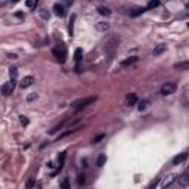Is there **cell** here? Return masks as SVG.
Instances as JSON below:
<instances>
[{"mask_svg":"<svg viewBox=\"0 0 189 189\" xmlns=\"http://www.w3.org/2000/svg\"><path fill=\"white\" fill-rule=\"evenodd\" d=\"M118 44H120V39L117 37V36H114V37H111L108 42H107V44H105V53H107V56H112L114 55V52H115V49L118 47Z\"/></svg>","mask_w":189,"mask_h":189,"instance_id":"obj_2","label":"cell"},{"mask_svg":"<svg viewBox=\"0 0 189 189\" xmlns=\"http://www.w3.org/2000/svg\"><path fill=\"white\" fill-rule=\"evenodd\" d=\"M96 101H98V96H87V98H81V99L74 101V102L71 104V107H72L74 110H83V108L89 107L90 104L96 102Z\"/></svg>","mask_w":189,"mask_h":189,"instance_id":"obj_1","label":"cell"},{"mask_svg":"<svg viewBox=\"0 0 189 189\" xmlns=\"http://www.w3.org/2000/svg\"><path fill=\"white\" fill-rule=\"evenodd\" d=\"M139 61V58L137 56H130V58H127V59H124V61H121V67L123 68H126V67H130V65H133V64H136Z\"/></svg>","mask_w":189,"mask_h":189,"instance_id":"obj_9","label":"cell"},{"mask_svg":"<svg viewBox=\"0 0 189 189\" xmlns=\"http://www.w3.org/2000/svg\"><path fill=\"white\" fill-rule=\"evenodd\" d=\"M165 49H167V46H165L164 43H161V44H158L157 47H154V55H161L163 52H165Z\"/></svg>","mask_w":189,"mask_h":189,"instance_id":"obj_16","label":"cell"},{"mask_svg":"<svg viewBox=\"0 0 189 189\" xmlns=\"http://www.w3.org/2000/svg\"><path fill=\"white\" fill-rule=\"evenodd\" d=\"M74 21H75V15H71L69 25H68V33H69V36H72V34H74Z\"/></svg>","mask_w":189,"mask_h":189,"instance_id":"obj_17","label":"cell"},{"mask_svg":"<svg viewBox=\"0 0 189 189\" xmlns=\"http://www.w3.org/2000/svg\"><path fill=\"white\" fill-rule=\"evenodd\" d=\"M53 12H55V15H58V16H64V15H65V9H64V6L59 5V3H55V5H53Z\"/></svg>","mask_w":189,"mask_h":189,"instance_id":"obj_10","label":"cell"},{"mask_svg":"<svg viewBox=\"0 0 189 189\" xmlns=\"http://www.w3.org/2000/svg\"><path fill=\"white\" fill-rule=\"evenodd\" d=\"M65 123H67V120H65V121H62V123H59L58 126H55V127H53V129L50 130V133H56L58 130H61V129L64 127V124H65Z\"/></svg>","mask_w":189,"mask_h":189,"instance_id":"obj_26","label":"cell"},{"mask_svg":"<svg viewBox=\"0 0 189 189\" xmlns=\"http://www.w3.org/2000/svg\"><path fill=\"white\" fill-rule=\"evenodd\" d=\"M104 137H105V135H98V136H94V137L92 139V142H93V143H99Z\"/></svg>","mask_w":189,"mask_h":189,"instance_id":"obj_29","label":"cell"},{"mask_svg":"<svg viewBox=\"0 0 189 189\" xmlns=\"http://www.w3.org/2000/svg\"><path fill=\"white\" fill-rule=\"evenodd\" d=\"M9 75L12 80H16V75H18V68L16 67H11L9 68Z\"/></svg>","mask_w":189,"mask_h":189,"instance_id":"obj_22","label":"cell"},{"mask_svg":"<svg viewBox=\"0 0 189 189\" xmlns=\"http://www.w3.org/2000/svg\"><path fill=\"white\" fill-rule=\"evenodd\" d=\"M15 86H16V80H11L9 83H5L3 86H2V94H5V96H9V94L14 92V89H15Z\"/></svg>","mask_w":189,"mask_h":189,"instance_id":"obj_5","label":"cell"},{"mask_svg":"<svg viewBox=\"0 0 189 189\" xmlns=\"http://www.w3.org/2000/svg\"><path fill=\"white\" fill-rule=\"evenodd\" d=\"M25 5L28 8H36L37 6V2H36V0H28V2H25Z\"/></svg>","mask_w":189,"mask_h":189,"instance_id":"obj_31","label":"cell"},{"mask_svg":"<svg viewBox=\"0 0 189 189\" xmlns=\"http://www.w3.org/2000/svg\"><path fill=\"white\" fill-rule=\"evenodd\" d=\"M158 183H160V177H157V179H154V180H152V182L149 183V185H148V188H146V189H155Z\"/></svg>","mask_w":189,"mask_h":189,"instance_id":"obj_24","label":"cell"},{"mask_svg":"<svg viewBox=\"0 0 189 189\" xmlns=\"http://www.w3.org/2000/svg\"><path fill=\"white\" fill-rule=\"evenodd\" d=\"M157 6H160V2L158 0H151V2L146 5V8H145V11H149V9H154V8H157Z\"/></svg>","mask_w":189,"mask_h":189,"instance_id":"obj_20","label":"cell"},{"mask_svg":"<svg viewBox=\"0 0 189 189\" xmlns=\"http://www.w3.org/2000/svg\"><path fill=\"white\" fill-rule=\"evenodd\" d=\"M145 12V8H137V9H135L133 12H130V16H139V15H142Z\"/></svg>","mask_w":189,"mask_h":189,"instance_id":"obj_23","label":"cell"},{"mask_svg":"<svg viewBox=\"0 0 189 189\" xmlns=\"http://www.w3.org/2000/svg\"><path fill=\"white\" fill-rule=\"evenodd\" d=\"M15 16H18V18H24V15H22L21 12H16V14H15Z\"/></svg>","mask_w":189,"mask_h":189,"instance_id":"obj_35","label":"cell"},{"mask_svg":"<svg viewBox=\"0 0 189 189\" xmlns=\"http://www.w3.org/2000/svg\"><path fill=\"white\" fill-rule=\"evenodd\" d=\"M176 89H177V84L173 83V81H170V83H164L161 86V90L160 92H161L163 96H168V94H171V93L176 92Z\"/></svg>","mask_w":189,"mask_h":189,"instance_id":"obj_4","label":"cell"},{"mask_svg":"<svg viewBox=\"0 0 189 189\" xmlns=\"http://www.w3.org/2000/svg\"><path fill=\"white\" fill-rule=\"evenodd\" d=\"M40 15H42V18H43V19H49V16H50V15H49V12H47V11H44V9L40 12Z\"/></svg>","mask_w":189,"mask_h":189,"instance_id":"obj_32","label":"cell"},{"mask_svg":"<svg viewBox=\"0 0 189 189\" xmlns=\"http://www.w3.org/2000/svg\"><path fill=\"white\" fill-rule=\"evenodd\" d=\"M19 120H21V124H22V126H28V124H30V120H28L27 117H24V115H21Z\"/></svg>","mask_w":189,"mask_h":189,"instance_id":"obj_30","label":"cell"},{"mask_svg":"<svg viewBox=\"0 0 189 189\" xmlns=\"http://www.w3.org/2000/svg\"><path fill=\"white\" fill-rule=\"evenodd\" d=\"M105 163H107V155L101 154V155L98 157V160H96V165H98V167H102Z\"/></svg>","mask_w":189,"mask_h":189,"instance_id":"obj_19","label":"cell"},{"mask_svg":"<svg viewBox=\"0 0 189 189\" xmlns=\"http://www.w3.org/2000/svg\"><path fill=\"white\" fill-rule=\"evenodd\" d=\"M188 67H189V62H182V64L174 65V68H177V69H188Z\"/></svg>","mask_w":189,"mask_h":189,"instance_id":"obj_25","label":"cell"},{"mask_svg":"<svg viewBox=\"0 0 189 189\" xmlns=\"http://www.w3.org/2000/svg\"><path fill=\"white\" fill-rule=\"evenodd\" d=\"M34 99H37V94H36V93H31L30 96L27 98V101H28V102H31V101H34Z\"/></svg>","mask_w":189,"mask_h":189,"instance_id":"obj_33","label":"cell"},{"mask_svg":"<svg viewBox=\"0 0 189 189\" xmlns=\"http://www.w3.org/2000/svg\"><path fill=\"white\" fill-rule=\"evenodd\" d=\"M61 189H69V180H68V177H65V179L62 180V183H61Z\"/></svg>","mask_w":189,"mask_h":189,"instance_id":"obj_27","label":"cell"},{"mask_svg":"<svg viewBox=\"0 0 189 189\" xmlns=\"http://www.w3.org/2000/svg\"><path fill=\"white\" fill-rule=\"evenodd\" d=\"M52 53H53V56L61 62V64H64L65 62V59H67V49L61 44H58V46H55L53 49H52Z\"/></svg>","mask_w":189,"mask_h":189,"instance_id":"obj_3","label":"cell"},{"mask_svg":"<svg viewBox=\"0 0 189 189\" xmlns=\"http://www.w3.org/2000/svg\"><path fill=\"white\" fill-rule=\"evenodd\" d=\"M176 179H177V176H176L174 173H170L168 176H165V177L163 179V182H161V188H163V189L170 188V186L176 182Z\"/></svg>","mask_w":189,"mask_h":189,"instance_id":"obj_6","label":"cell"},{"mask_svg":"<svg viewBox=\"0 0 189 189\" xmlns=\"http://www.w3.org/2000/svg\"><path fill=\"white\" fill-rule=\"evenodd\" d=\"M33 83H34V77H33V75H27V77L22 78V81L19 83V86H21L22 89H27V87H30Z\"/></svg>","mask_w":189,"mask_h":189,"instance_id":"obj_8","label":"cell"},{"mask_svg":"<svg viewBox=\"0 0 189 189\" xmlns=\"http://www.w3.org/2000/svg\"><path fill=\"white\" fill-rule=\"evenodd\" d=\"M34 183H36V177H31L28 182H27V185H25V188L27 189H33V186H34Z\"/></svg>","mask_w":189,"mask_h":189,"instance_id":"obj_28","label":"cell"},{"mask_svg":"<svg viewBox=\"0 0 189 189\" xmlns=\"http://www.w3.org/2000/svg\"><path fill=\"white\" fill-rule=\"evenodd\" d=\"M177 180H179V185H180V186H183V188L188 186V185H189V171L185 170L180 176H177Z\"/></svg>","mask_w":189,"mask_h":189,"instance_id":"obj_7","label":"cell"},{"mask_svg":"<svg viewBox=\"0 0 189 189\" xmlns=\"http://www.w3.org/2000/svg\"><path fill=\"white\" fill-rule=\"evenodd\" d=\"M137 105H139V107H137V110H139V111H145V110H146V108L151 105V101H148V99H143V101H140Z\"/></svg>","mask_w":189,"mask_h":189,"instance_id":"obj_15","label":"cell"},{"mask_svg":"<svg viewBox=\"0 0 189 189\" xmlns=\"http://www.w3.org/2000/svg\"><path fill=\"white\" fill-rule=\"evenodd\" d=\"M65 157H67V154H65V152H59V155H58V164H59V170L62 168V165H64V163H65Z\"/></svg>","mask_w":189,"mask_h":189,"instance_id":"obj_18","label":"cell"},{"mask_svg":"<svg viewBox=\"0 0 189 189\" xmlns=\"http://www.w3.org/2000/svg\"><path fill=\"white\" fill-rule=\"evenodd\" d=\"M98 12H99L101 15H104V16H108V15L111 14V11H110L108 8H105V6H99V8H98Z\"/></svg>","mask_w":189,"mask_h":189,"instance_id":"obj_21","label":"cell"},{"mask_svg":"<svg viewBox=\"0 0 189 189\" xmlns=\"http://www.w3.org/2000/svg\"><path fill=\"white\" fill-rule=\"evenodd\" d=\"M94 28H96L98 31H101V33H104V31H107L110 28V24L108 22H98L96 25H94Z\"/></svg>","mask_w":189,"mask_h":189,"instance_id":"obj_14","label":"cell"},{"mask_svg":"<svg viewBox=\"0 0 189 189\" xmlns=\"http://www.w3.org/2000/svg\"><path fill=\"white\" fill-rule=\"evenodd\" d=\"M81 59H83V50H81V47H77L75 52H74V61L77 62V67H78Z\"/></svg>","mask_w":189,"mask_h":189,"instance_id":"obj_12","label":"cell"},{"mask_svg":"<svg viewBox=\"0 0 189 189\" xmlns=\"http://www.w3.org/2000/svg\"><path fill=\"white\" fill-rule=\"evenodd\" d=\"M84 182H86L84 174H80V176H78V185H84Z\"/></svg>","mask_w":189,"mask_h":189,"instance_id":"obj_34","label":"cell"},{"mask_svg":"<svg viewBox=\"0 0 189 189\" xmlns=\"http://www.w3.org/2000/svg\"><path fill=\"white\" fill-rule=\"evenodd\" d=\"M126 101H127V104H129L130 107H132V105H135V104H137V96H136V93H130V94H127Z\"/></svg>","mask_w":189,"mask_h":189,"instance_id":"obj_13","label":"cell"},{"mask_svg":"<svg viewBox=\"0 0 189 189\" xmlns=\"http://www.w3.org/2000/svg\"><path fill=\"white\" fill-rule=\"evenodd\" d=\"M186 158H188V152H182V154H179L177 157H174V158H173V164H174V165H177V164L183 163Z\"/></svg>","mask_w":189,"mask_h":189,"instance_id":"obj_11","label":"cell"}]
</instances>
